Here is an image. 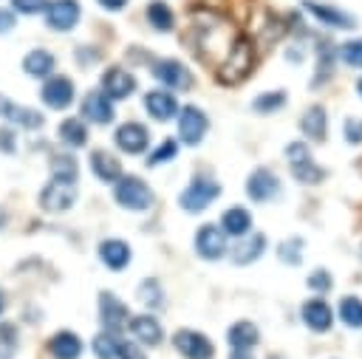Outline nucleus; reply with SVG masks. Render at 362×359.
Segmentation results:
<instances>
[{"mask_svg": "<svg viewBox=\"0 0 362 359\" xmlns=\"http://www.w3.org/2000/svg\"><path fill=\"white\" fill-rule=\"evenodd\" d=\"M192 48L198 51L201 59L221 65V59L226 57V51L232 48L235 37L232 31H226L223 23H195V37H192Z\"/></svg>", "mask_w": 362, "mask_h": 359, "instance_id": "obj_1", "label": "nucleus"}, {"mask_svg": "<svg viewBox=\"0 0 362 359\" xmlns=\"http://www.w3.org/2000/svg\"><path fill=\"white\" fill-rule=\"evenodd\" d=\"M252 68H255V48L249 40L238 37L218 65V79L223 85H238L252 73Z\"/></svg>", "mask_w": 362, "mask_h": 359, "instance_id": "obj_2", "label": "nucleus"}, {"mask_svg": "<svg viewBox=\"0 0 362 359\" xmlns=\"http://www.w3.org/2000/svg\"><path fill=\"white\" fill-rule=\"evenodd\" d=\"M113 201L122 206V209H130V212H147L156 201L150 184L139 175H122L116 184H113Z\"/></svg>", "mask_w": 362, "mask_h": 359, "instance_id": "obj_3", "label": "nucleus"}, {"mask_svg": "<svg viewBox=\"0 0 362 359\" xmlns=\"http://www.w3.org/2000/svg\"><path fill=\"white\" fill-rule=\"evenodd\" d=\"M218 195H221V184L218 181H212L206 175H195L187 184V189L178 195V204H181L184 212H192L195 215V212H204Z\"/></svg>", "mask_w": 362, "mask_h": 359, "instance_id": "obj_4", "label": "nucleus"}, {"mask_svg": "<svg viewBox=\"0 0 362 359\" xmlns=\"http://www.w3.org/2000/svg\"><path fill=\"white\" fill-rule=\"evenodd\" d=\"M286 158H288L291 175H294L300 184H308V187H311V184H320V181L325 178V170L314 164L308 144H303V141H291V144L286 147Z\"/></svg>", "mask_w": 362, "mask_h": 359, "instance_id": "obj_5", "label": "nucleus"}, {"mask_svg": "<svg viewBox=\"0 0 362 359\" xmlns=\"http://www.w3.org/2000/svg\"><path fill=\"white\" fill-rule=\"evenodd\" d=\"M74 204H76V181L51 175V181L40 192V206L45 212H68Z\"/></svg>", "mask_w": 362, "mask_h": 359, "instance_id": "obj_6", "label": "nucleus"}, {"mask_svg": "<svg viewBox=\"0 0 362 359\" xmlns=\"http://www.w3.org/2000/svg\"><path fill=\"white\" fill-rule=\"evenodd\" d=\"M175 119H178V139H181L187 147H195V144L204 141V136H206V130H209V119H206V113H204L198 105H184V107H178Z\"/></svg>", "mask_w": 362, "mask_h": 359, "instance_id": "obj_7", "label": "nucleus"}, {"mask_svg": "<svg viewBox=\"0 0 362 359\" xmlns=\"http://www.w3.org/2000/svg\"><path fill=\"white\" fill-rule=\"evenodd\" d=\"M42 17H45V25L51 31L65 34V31H74L79 25L82 6H79V0H48Z\"/></svg>", "mask_w": 362, "mask_h": 359, "instance_id": "obj_8", "label": "nucleus"}, {"mask_svg": "<svg viewBox=\"0 0 362 359\" xmlns=\"http://www.w3.org/2000/svg\"><path fill=\"white\" fill-rule=\"evenodd\" d=\"M76 96V88H74V79L71 76H62V73H51L42 79V88H40V99L45 107L51 110H65L71 107Z\"/></svg>", "mask_w": 362, "mask_h": 359, "instance_id": "obj_9", "label": "nucleus"}, {"mask_svg": "<svg viewBox=\"0 0 362 359\" xmlns=\"http://www.w3.org/2000/svg\"><path fill=\"white\" fill-rule=\"evenodd\" d=\"M113 141L127 155H141L150 147V130L141 122H122L113 133Z\"/></svg>", "mask_w": 362, "mask_h": 359, "instance_id": "obj_10", "label": "nucleus"}, {"mask_svg": "<svg viewBox=\"0 0 362 359\" xmlns=\"http://www.w3.org/2000/svg\"><path fill=\"white\" fill-rule=\"evenodd\" d=\"M226 235L218 223H204L195 232V252L201 260H221L226 254Z\"/></svg>", "mask_w": 362, "mask_h": 359, "instance_id": "obj_11", "label": "nucleus"}, {"mask_svg": "<svg viewBox=\"0 0 362 359\" xmlns=\"http://www.w3.org/2000/svg\"><path fill=\"white\" fill-rule=\"evenodd\" d=\"M173 345H175V351H178L184 359H212V353H215L212 342H209L201 331H192V328L175 331Z\"/></svg>", "mask_w": 362, "mask_h": 359, "instance_id": "obj_12", "label": "nucleus"}, {"mask_svg": "<svg viewBox=\"0 0 362 359\" xmlns=\"http://www.w3.org/2000/svg\"><path fill=\"white\" fill-rule=\"evenodd\" d=\"M246 195H249L255 204H266V201L277 198V195H280V181H277V175H274L269 167L252 170L249 178H246Z\"/></svg>", "mask_w": 362, "mask_h": 359, "instance_id": "obj_13", "label": "nucleus"}, {"mask_svg": "<svg viewBox=\"0 0 362 359\" xmlns=\"http://www.w3.org/2000/svg\"><path fill=\"white\" fill-rule=\"evenodd\" d=\"M127 319H130L127 305H124L116 294L102 291V294H99V322H102V328L119 334V331L127 325Z\"/></svg>", "mask_w": 362, "mask_h": 359, "instance_id": "obj_14", "label": "nucleus"}, {"mask_svg": "<svg viewBox=\"0 0 362 359\" xmlns=\"http://www.w3.org/2000/svg\"><path fill=\"white\" fill-rule=\"evenodd\" d=\"M124 328H127L130 336H133L139 345H144V348H156V345H161V339H164V328H161V322H158L153 314L130 317Z\"/></svg>", "mask_w": 362, "mask_h": 359, "instance_id": "obj_15", "label": "nucleus"}, {"mask_svg": "<svg viewBox=\"0 0 362 359\" xmlns=\"http://www.w3.org/2000/svg\"><path fill=\"white\" fill-rule=\"evenodd\" d=\"M153 76L164 85V88H173V90H187L192 85V73L184 68V62L178 59H158L153 65Z\"/></svg>", "mask_w": 362, "mask_h": 359, "instance_id": "obj_16", "label": "nucleus"}, {"mask_svg": "<svg viewBox=\"0 0 362 359\" xmlns=\"http://www.w3.org/2000/svg\"><path fill=\"white\" fill-rule=\"evenodd\" d=\"M133 90H136V76H133L127 68L113 65V68H107V71L102 73V93H105L107 99L122 102V99H127Z\"/></svg>", "mask_w": 362, "mask_h": 359, "instance_id": "obj_17", "label": "nucleus"}, {"mask_svg": "<svg viewBox=\"0 0 362 359\" xmlns=\"http://www.w3.org/2000/svg\"><path fill=\"white\" fill-rule=\"evenodd\" d=\"M0 119L17 124V127H23V130H40L42 122H45L40 110H34V107H23V105L11 102L8 96H0Z\"/></svg>", "mask_w": 362, "mask_h": 359, "instance_id": "obj_18", "label": "nucleus"}, {"mask_svg": "<svg viewBox=\"0 0 362 359\" xmlns=\"http://www.w3.org/2000/svg\"><path fill=\"white\" fill-rule=\"evenodd\" d=\"M79 113L90 124H110L113 122V99H107L102 90H90V93H85Z\"/></svg>", "mask_w": 362, "mask_h": 359, "instance_id": "obj_19", "label": "nucleus"}, {"mask_svg": "<svg viewBox=\"0 0 362 359\" xmlns=\"http://www.w3.org/2000/svg\"><path fill=\"white\" fill-rule=\"evenodd\" d=\"M303 8L320 20L322 25H331V28H356V17L342 11V8H334V6H325V3H317V0H303Z\"/></svg>", "mask_w": 362, "mask_h": 359, "instance_id": "obj_20", "label": "nucleus"}, {"mask_svg": "<svg viewBox=\"0 0 362 359\" xmlns=\"http://www.w3.org/2000/svg\"><path fill=\"white\" fill-rule=\"evenodd\" d=\"M300 317H303V322H305L311 331H317V334H325V331L334 325V311H331V305H328L325 300H320V297L305 300L303 308H300Z\"/></svg>", "mask_w": 362, "mask_h": 359, "instance_id": "obj_21", "label": "nucleus"}, {"mask_svg": "<svg viewBox=\"0 0 362 359\" xmlns=\"http://www.w3.org/2000/svg\"><path fill=\"white\" fill-rule=\"evenodd\" d=\"M144 110H147L150 119H156V122H170V119H175V113H178V102H175V96H173L170 90L156 88V90H147V93H144Z\"/></svg>", "mask_w": 362, "mask_h": 359, "instance_id": "obj_22", "label": "nucleus"}, {"mask_svg": "<svg viewBox=\"0 0 362 359\" xmlns=\"http://www.w3.org/2000/svg\"><path fill=\"white\" fill-rule=\"evenodd\" d=\"M263 249H266V237L260 232H252V235L238 237V243L229 249V257L235 266H249L263 254Z\"/></svg>", "mask_w": 362, "mask_h": 359, "instance_id": "obj_23", "label": "nucleus"}, {"mask_svg": "<svg viewBox=\"0 0 362 359\" xmlns=\"http://www.w3.org/2000/svg\"><path fill=\"white\" fill-rule=\"evenodd\" d=\"M99 260L110 269V271H122L130 266V246L122 237H105L99 243Z\"/></svg>", "mask_w": 362, "mask_h": 359, "instance_id": "obj_24", "label": "nucleus"}, {"mask_svg": "<svg viewBox=\"0 0 362 359\" xmlns=\"http://www.w3.org/2000/svg\"><path fill=\"white\" fill-rule=\"evenodd\" d=\"M20 65H23V73H28V76H34V79H45V76L54 73L57 57H54L48 48H31V51L23 57Z\"/></svg>", "mask_w": 362, "mask_h": 359, "instance_id": "obj_25", "label": "nucleus"}, {"mask_svg": "<svg viewBox=\"0 0 362 359\" xmlns=\"http://www.w3.org/2000/svg\"><path fill=\"white\" fill-rule=\"evenodd\" d=\"M90 172L102 184H116L122 178V161L107 150H93L90 153Z\"/></svg>", "mask_w": 362, "mask_h": 359, "instance_id": "obj_26", "label": "nucleus"}, {"mask_svg": "<svg viewBox=\"0 0 362 359\" xmlns=\"http://www.w3.org/2000/svg\"><path fill=\"white\" fill-rule=\"evenodd\" d=\"M48 353L54 359H79L82 356V339L76 331H57L48 339Z\"/></svg>", "mask_w": 362, "mask_h": 359, "instance_id": "obj_27", "label": "nucleus"}, {"mask_svg": "<svg viewBox=\"0 0 362 359\" xmlns=\"http://www.w3.org/2000/svg\"><path fill=\"white\" fill-rule=\"evenodd\" d=\"M218 226H221L223 235H229V237H243V235L252 232V215H249L243 206H229V209H223Z\"/></svg>", "mask_w": 362, "mask_h": 359, "instance_id": "obj_28", "label": "nucleus"}, {"mask_svg": "<svg viewBox=\"0 0 362 359\" xmlns=\"http://www.w3.org/2000/svg\"><path fill=\"white\" fill-rule=\"evenodd\" d=\"M257 339H260V331H257V325L249 322V319H240V322H235V325L226 331V342H229L232 351H252V348L257 345Z\"/></svg>", "mask_w": 362, "mask_h": 359, "instance_id": "obj_29", "label": "nucleus"}, {"mask_svg": "<svg viewBox=\"0 0 362 359\" xmlns=\"http://www.w3.org/2000/svg\"><path fill=\"white\" fill-rule=\"evenodd\" d=\"M300 130H303L305 139H311V141H322L325 133H328V116H325V107L311 105V107L303 113V119H300Z\"/></svg>", "mask_w": 362, "mask_h": 359, "instance_id": "obj_30", "label": "nucleus"}, {"mask_svg": "<svg viewBox=\"0 0 362 359\" xmlns=\"http://www.w3.org/2000/svg\"><path fill=\"white\" fill-rule=\"evenodd\" d=\"M144 17H147V23H150V28H153V31L167 34V31H173V28H175V14H173V8H170L164 0H153V3L147 6Z\"/></svg>", "mask_w": 362, "mask_h": 359, "instance_id": "obj_31", "label": "nucleus"}, {"mask_svg": "<svg viewBox=\"0 0 362 359\" xmlns=\"http://www.w3.org/2000/svg\"><path fill=\"white\" fill-rule=\"evenodd\" d=\"M59 141L68 147V150H76V147H85L88 144V127L82 119H62L59 124Z\"/></svg>", "mask_w": 362, "mask_h": 359, "instance_id": "obj_32", "label": "nucleus"}, {"mask_svg": "<svg viewBox=\"0 0 362 359\" xmlns=\"http://www.w3.org/2000/svg\"><path fill=\"white\" fill-rule=\"evenodd\" d=\"M90 348H93V356H96V359H116V356H119V334L102 331V334L93 336Z\"/></svg>", "mask_w": 362, "mask_h": 359, "instance_id": "obj_33", "label": "nucleus"}, {"mask_svg": "<svg viewBox=\"0 0 362 359\" xmlns=\"http://www.w3.org/2000/svg\"><path fill=\"white\" fill-rule=\"evenodd\" d=\"M136 297H139L147 308H158V305H164V288H161V283L153 280V277H147V280L139 283Z\"/></svg>", "mask_w": 362, "mask_h": 359, "instance_id": "obj_34", "label": "nucleus"}, {"mask_svg": "<svg viewBox=\"0 0 362 359\" xmlns=\"http://www.w3.org/2000/svg\"><path fill=\"white\" fill-rule=\"evenodd\" d=\"M337 311H339V319L345 325L362 328V300L359 297H342L339 305H337Z\"/></svg>", "mask_w": 362, "mask_h": 359, "instance_id": "obj_35", "label": "nucleus"}, {"mask_svg": "<svg viewBox=\"0 0 362 359\" xmlns=\"http://www.w3.org/2000/svg\"><path fill=\"white\" fill-rule=\"evenodd\" d=\"M76 172H79V164L74 155H65V153H57L51 155V175L57 178H68V181H76Z\"/></svg>", "mask_w": 362, "mask_h": 359, "instance_id": "obj_36", "label": "nucleus"}, {"mask_svg": "<svg viewBox=\"0 0 362 359\" xmlns=\"http://www.w3.org/2000/svg\"><path fill=\"white\" fill-rule=\"evenodd\" d=\"M286 105V93L283 90H269V93H260L255 102H252V107L257 110V113H274L277 107H283Z\"/></svg>", "mask_w": 362, "mask_h": 359, "instance_id": "obj_37", "label": "nucleus"}, {"mask_svg": "<svg viewBox=\"0 0 362 359\" xmlns=\"http://www.w3.org/2000/svg\"><path fill=\"white\" fill-rule=\"evenodd\" d=\"M303 240L300 237H288V240H283L280 246H277V257L283 260V263H288V266H297L300 260H303Z\"/></svg>", "mask_w": 362, "mask_h": 359, "instance_id": "obj_38", "label": "nucleus"}, {"mask_svg": "<svg viewBox=\"0 0 362 359\" xmlns=\"http://www.w3.org/2000/svg\"><path fill=\"white\" fill-rule=\"evenodd\" d=\"M178 155V144L173 141V139H164L153 153H150V158H147V164L150 167H158V164H167V161H173Z\"/></svg>", "mask_w": 362, "mask_h": 359, "instance_id": "obj_39", "label": "nucleus"}, {"mask_svg": "<svg viewBox=\"0 0 362 359\" xmlns=\"http://www.w3.org/2000/svg\"><path fill=\"white\" fill-rule=\"evenodd\" d=\"M339 59L351 68H362V40H348L339 48Z\"/></svg>", "mask_w": 362, "mask_h": 359, "instance_id": "obj_40", "label": "nucleus"}, {"mask_svg": "<svg viewBox=\"0 0 362 359\" xmlns=\"http://www.w3.org/2000/svg\"><path fill=\"white\" fill-rule=\"evenodd\" d=\"M17 348V328L11 322L0 325V359H8V353Z\"/></svg>", "mask_w": 362, "mask_h": 359, "instance_id": "obj_41", "label": "nucleus"}, {"mask_svg": "<svg viewBox=\"0 0 362 359\" xmlns=\"http://www.w3.org/2000/svg\"><path fill=\"white\" fill-rule=\"evenodd\" d=\"M45 6H48V0H11V11L14 14H25V17L42 14Z\"/></svg>", "mask_w": 362, "mask_h": 359, "instance_id": "obj_42", "label": "nucleus"}, {"mask_svg": "<svg viewBox=\"0 0 362 359\" xmlns=\"http://www.w3.org/2000/svg\"><path fill=\"white\" fill-rule=\"evenodd\" d=\"M308 288H311V291H317V294H325V291L331 288V274H328L325 269L311 271V274H308Z\"/></svg>", "mask_w": 362, "mask_h": 359, "instance_id": "obj_43", "label": "nucleus"}, {"mask_svg": "<svg viewBox=\"0 0 362 359\" xmlns=\"http://www.w3.org/2000/svg\"><path fill=\"white\" fill-rule=\"evenodd\" d=\"M116 359H147V356L136 339H119V356Z\"/></svg>", "mask_w": 362, "mask_h": 359, "instance_id": "obj_44", "label": "nucleus"}, {"mask_svg": "<svg viewBox=\"0 0 362 359\" xmlns=\"http://www.w3.org/2000/svg\"><path fill=\"white\" fill-rule=\"evenodd\" d=\"M342 130H345V139L351 144H362V119H345Z\"/></svg>", "mask_w": 362, "mask_h": 359, "instance_id": "obj_45", "label": "nucleus"}, {"mask_svg": "<svg viewBox=\"0 0 362 359\" xmlns=\"http://www.w3.org/2000/svg\"><path fill=\"white\" fill-rule=\"evenodd\" d=\"M0 150L8 153V155L17 150V136H14L11 127H0Z\"/></svg>", "mask_w": 362, "mask_h": 359, "instance_id": "obj_46", "label": "nucleus"}, {"mask_svg": "<svg viewBox=\"0 0 362 359\" xmlns=\"http://www.w3.org/2000/svg\"><path fill=\"white\" fill-rule=\"evenodd\" d=\"M14 25H17V14H14L11 8H3V6H0V34L14 31Z\"/></svg>", "mask_w": 362, "mask_h": 359, "instance_id": "obj_47", "label": "nucleus"}, {"mask_svg": "<svg viewBox=\"0 0 362 359\" xmlns=\"http://www.w3.org/2000/svg\"><path fill=\"white\" fill-rule=\"evenodd\" d=\"M105 11H122L124 6H127V0H96Z\"/></svg>", "mask_w": 362, "mask_h": 359, "instance_id": "obj_48", "label": "nucleus"}, {"mask_svg": "<svg viewBox=\"0 0 362 359\" xmlns=\"http://www.w3.org/2000/svg\"><path fill=\"white\" fill-rule=\"evenodd\" d=\"M229 359H255V356H252V351H232Z\"/></svg>", "mask_w": 362, "mask_h": 359, "instance_id": "obj_49", "label": "nucleus"}, {"mask_svg": "<svg viewBox=\"0 0 362 359\" xmlns=\"http://www.w3.org/2000/svg\"><path fill=\"white\" fill-rule=\"evenodd\" d=\"M3 226H6V212L0 209V229H3Z\"/></svg>", "mask_w": 362, "mask_h": 359, "instance_id": "obj_50", "label": "nucleus"}, {"mask_svg": "<svg viewBox=\"0 0 362 359\" xmlns=\"http://www.w3.org/2000/svg\"><path fill=\"white\" fill-rule=\"evenodd\" d=\"M3 308H6V297H3V291H0V314H3Z\"/></svg>", "mask_w": 362, "mask_h": 359, "instance_id": "obj_51", "label": "nucleus"}, {"mask_svg": "<svg viewBox=\"0 0 362 359\" xmlns=\"http://www.w3.org/2000/svg\"><path fill=\"white\" fill-rule=\"evenodd\" d=\"M356 90H359V96H362V76H359V82H356Z\"/></svg>", "mask_w": 362, "mask_h": 359, "instance_id": "obj_52", "label": "nucleus"}]
</instances>
